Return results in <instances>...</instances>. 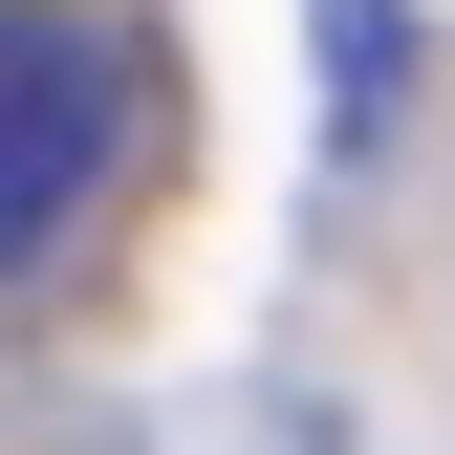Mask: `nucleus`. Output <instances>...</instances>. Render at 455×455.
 <instances>
[{"label": "nucleus", "mask_w": 455, "mask_h": 455, "mask_svg": "<svg viewBox=\"0 0 455 455\" xmlns=\"http://www.w3.org/2000/svg\"><path fill=\"white\" fill-rule=\"evenodd\" d=\"M108 152H131V66H108L87 22H44V0H0V260L66 217Z\"/></svg>", "instance_id": "1"}]
</instances>
